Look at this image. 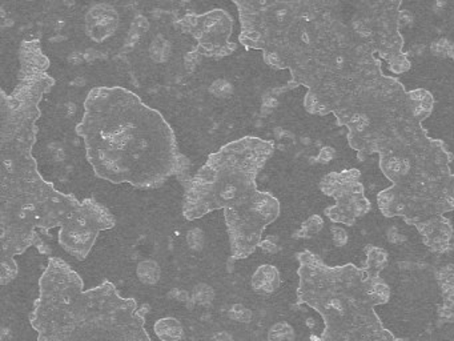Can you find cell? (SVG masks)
Returning <instances> with one entry per match:
<instances>
[{"label":"cell","instance_id":"52a82bcc","mask_svg":"<svg viewBox=\"0 0 454 341\" xmlns=\"http://www.w3.org/2000/svg\"><path fill=\"white\" fill-rule=\"evenodd\" d=\"M360 178V170L352 168V170L328 173L320 181L323 194L336 200V204L325 210V215L334 224L353 226L358 218L365 216L371 210V202L364 194V186Z\"/></svg>","mask_w":454,"mask_h":341},{"label":"cell","instance_id":"277c9868","mask_svg":"<svg viewBox=\"0 0 454 341\" xmlns=\"http://www.w3.org/2000/svg\"><path fill=\"white\" fill-rule=\"evenodd\" d=\"M275 151L270 140L246 136L211 154L185 186L183 215L198 220L224 210L232 256L248 258L262 242V232L280 216V202L257 189L256 178Z\"/></svg>","mask_w":454,"mask_h":341},{"label":"cell","instance_id":"30bf717a","mask_svg":"<svg viewBox=\"0 0 454 341\" xmlns=\"http://www.w3.org/2000/svg\"><path fill=\"white\" fill-rule=\"evenodd\" d=\"M334 156H336V151L332 147H324L320 151V155L316 157V162L329 163Z\"/></svg>","mask_w":454,"mask_h":341},{"label":"cell","instance_id":"8992f818","mask_svg":"<svg viewBox=\"0 0 454 341\" xmlns=\"http://www.w3.org/2000/svg\"><path fill=\"white\" fill-rule=\"evenodd\" d=\"M365 252L364 268L329 266L310 250L297 255L299 303L323 317L320 341H395L376 313V306L389 301V287L380 276L387 250L368 245Z\"/></svg>","mask_w":454,"mask_h":341},{"label":"cell","instance_id":"7a4b0ae2","mask_svg":"<svg viewBox=\"0 0 454 341\" xmlns=\"http://www.w3.org/2000/svg\"><path fill=\"white\" fill-rule=\"evenodd\" d=\"M50 59L38 39L23 40L18 83L0 91V269L2 284L15 279L17 258L30 247L43 252L41 234L59 228V244L86 260L100 232L113 229L115 216L95 199L83 202L44 180L33 155L41 101L55 85Z\"/></svg>","mask_w":454,"mask_h":341},{"label":"cell","instance_id":"6da1fadb","mask_svg":"<svg viewBox=\"0 0 454 341\" xmlns=\"http://www.w3.org/2000/svg\"><path fill=\"white\" fill-rule=\"evenodd\" d=\"M246 50L262 51L276 69H289L288 88L304 85L307 112L339 114L382 72L411 64L400 34L401 0H235Z\"/></svg>","mask_w":454,"mask_h":341},{"label":"cell","instance_id":"3957f363","mask_svg":"<svg viewBox=\"0 0 454 341\" xmlns=\"http://www.w3.org/2000/svg\"><path fill=\"white\" fill-rule=\"evenodd\" d=\"M76 132L95 175L110 183L158 188L179 170L171 125L127 88H92Z\"/></svg>","mask_w":454,"mask_h":341},{"label":"cell","instance_id":"5b68a950","mask_svg":"<svg viewBox=\"0 0 454 341\" xmlns=\"http://www.w3.org/2000/svg\"><path fill=\"white\" fill-rule=\"evenodd\" d=\"M38 341H153L134 298L105 282L83 289V280L59 258H50L30 314Z\"/></svg>","mask_w":454,"mask_h":341},{"label":"cell","instance_id":"ba28073f","mask_svg":"<svg viewBox=\"0 0 454 341\" xmlns=\"http://www.w3.org/2000/svg\"><path fill=\"white\" fill-rule=\"evenodd\" d=\"M176 26L184 34L195 37L198 42L195 52L207 58H223L235 51L236 45L230 42L233 20L224 10H212L201 15L187 13L176 21Z\"/></svg>","mask_w":454,"mask_h":341},{"label":"cell","instance_id":"9c48e42d","mask_svg":"<svg viewBox=\"0 0 454 341\" xmlns=\"http://www.w3.org/2000/svg\"><path fill=\"white\" fill-rule=\"evenodd\" d=\"M324 220L320 215H312L305 223H302L301 229L299 231V236H313L323 229Z\"/></svg>","mask_w":454,"mask_h":341}]
</instances>
